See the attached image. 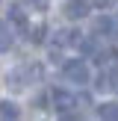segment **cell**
Returning a JSON list of instances; mask_svg holds the SVG:
<instances>
[{
  "instance_id": "obj_1",
  "label": "cell",
  "mask_w": 118,
  "mask_h": 121,
  "mask_svg": "<svg viewBox=\"0 0 118 121\" xmlns=\"http://www.w3.org/2000/svg\"><path fill=\"white\" fill-rule=\"evenodd\" d=\"M62 74H65L68 83H77V86H86V83L92 80V71H88L86 59H68V62L62 65Z\"/></svg>"
},
{
  "instance_id": "obj_2",
  "label": "cell",
  "mask_w": 118,
  "mask_h": 121,
  "mask_svg": "<svg viewBox=\"0 0 118 121\" xmlns=\"http://www.w3.org/2000/svg\"><path fill=\"white\" fill-rule=\"evenodd\" d=\"M33 80H41V68L38 65H24V68L12 71L9 80H6V86H12V92H21V89H27V83Z\"/></svg>"
},
{
  "instance_id": "obj_3",
  "label": "cell",
  "mask_w": 118,
  "mask_h": 121,
  "mask_svg": "<svg viewBox=\"0 0 118 121\" xmlns=\"http://www.w3.org/2000/svg\"><path fill=\"white\" fill-rule=\"evenodd\" d=\"M50 104H53V109H56L59 115H71L74 109H80L77 95L65 92V89H53V92H50Z\"/></svg>"
},
{
  "instance_id": "obj_4",
  "label": "cell",
  "mask_w": 118,
  "mask_h": 121,
  "mask_svg": "<svg viewBox=\"0 0 118 121\" xmlns=\"http://www.w3.org/2000/svg\"><path fill=\"white\" fill-rule=\"evenodd\" d=\"M88 9H92V0H68V3L62 6V15L68 18V21H80V18L88 15Z\"/></svg>"
},
{
  "instance_id": "obj_5",
  "label": "cell",
  "mask_w": 118,
  "mask_h": 121,
  "mask_svg": "<svg viewBox=\"0 0 118 121\" xmlns=\"http://www.w3.org/2000/svg\"><path fill=\"white\" fill-rule=\"evenodd\" d=\"M92 30H94V35H112V39H118V24L112 21L109 15H97L94 18V24H92Z\"/></svg>"
},
{
  "instance_id": "obj_6",
  "label": "cell",
  "mask_w": 118,
  "mask_h": 121,
  "mask_svg": "<svg viewBox=\"0 0 118 121\" xmlns=\"http://www.w3.org/2000/svg\"><path fill=\"white\" fill-rule=\"evenodd\" d=\"M18 115H21V109L15 100H0V121H15Z\"/></svg>"
},
{
  "instance_id": "obj_7",
  "label": "cell",
  "mask_w": 118,
  "mask_h": 121,
  "mask_svg": "<svg viewBox=\"0 0 118 121\" xmlns=\"http://www.w3.org/2000/svg\"><path fill=\"white\" fill-rule=\"evenodd\" d=\"M24 33H27V39L33 41V44H38V41H44V33H47V27L44 24H27V30H24Z\"/></svg>"
},
{
  "instance_id": "obj_8",
  "label": "cell",
  "mask_w": 118,
  "mask_h": 121,
  "mask_svg": "<svg viewBox=\"0 0 118 121\" xmlns=\"http://www.w3.org/2000/svg\"><path fill=\"white\" fill-rule=\"evenodd\" d=\"M97 115H100V118H106V121H118V104H115V100H106V104H100V106H97Z\"/></svg>"
},
{
  "instance_id": "obj_9",
  "label": "cell",
  "mask_w": 118,
  "mask_h": 121,
  "mask_svg": "<svg viewBox=\"0 0 118 121\" xmlns=\"http://www.w3.org/2000/svg\"><path fill=\"white\" fill-rule=\"evenodd\" d=\"M12 39H15V35H12V27L6 21H0V50H9V47H12Z\"/></svg>"
},
{
  "instance_id": "obj_10",
  "label": "cell",
  "mask_w": 118,
  "mask_h": 121,
  "mask_svg": "<svg viewBox=\"0 0 118 121\" xmlns=\"http://www.w3.org/2000/svg\"><path fill=\"white\" fill-rule=\"evenodd\" d=\"M94 6H97V9H109V6H115L118 0H92Z\"/></svg>"
},
{
  "instance_id": "obj_11",
  "label": "cell",
  "mask_w": 118,
  "mask_h": 121,
  "mask_svg": "<svg viewBox=\"0 0 118 121\" xmlns=\"http://www.w3.org/2000/svg\"><path fill=\"white\" fill-rule=\"evenodd\" d=\"M77 104H80V106H92V98H88L86 92H80V95H77Z\"/></svg>"
}]
</instances>
